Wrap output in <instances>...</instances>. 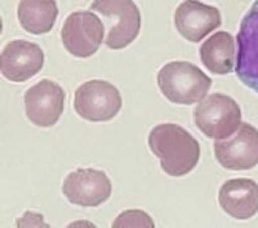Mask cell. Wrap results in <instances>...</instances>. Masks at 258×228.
<instances>
[{
	"label": "cell",
	"instance_id": "cell-7",
	"mask_svg": "<svg viewBox=\"0 0 258 228\" xmlns=\"http://www.w3.org/2000/svg\"><path fill=\"white\" fill-rule=\"evenodd\" d=\"M214 157L226 170L245 171L258 165V130L243 122L231 136L217 140L213 145Z\"/></svg>",
	"mask_w": 258,
	"mask_h": 228
},
{
	"label": "cell",
	"instance_id": "cell-3",
	"mask_svg": "<svg viewBox=\"0 0 258 228\" xmlns=\"http://www.w3.org/2000/svg\"><path fill=\"white\" fill-rule=\"evenodd\" d=\"M198 130L209 139H227L241 124V109L230 96L214 92L206 96L194 110Z\"/></svg>",
	"mask_w": 258,
	"mask_h": 228
},
{
	"label": "cell",
	"instance_id": "cell-16",
	"mask_svg": "<svg viewBox=\"0 0 258 228\" xmlns=\"http://www.w3.org/2000/svg\"><path fill=\"white\" fill-rule=\"evenodd\" d=\"M155 225L151 216L144 210H126L117 216L112 223L114 228H124V227H144V228H153Z\"/></svg>",
	"mask_w": 258,
	"mask_h": 228
},
{
	"label": "cell",
	"instance_id": "cell-17",
	"mask_svg": "<svg viewBox=\"0 0 258 228\" xmlns=\"http://www.w3.org/2000/svg\"><path fill=\"white\" fill-rule=\"evenodd\" d=\"M16 225L18 228L22 227H49L48 223L44 222V216L39 213H34V211H26L24 215L21 216L20 219L16 222Z\"/></svg>",
	"mask_w": 258,
	"mask_h": 228
},
{
	"label": "cell",
	"instance_id": "cell-8",
	"mask_svg": "<svg viewBox=\"0 0 258 228\" xmlns=\"http://www.w3.org/2000/svg\"><path fill=\"white\" fill-rule=\"evenodd\" d=\"M64 98L66 94L58 83L50 79L40 80L25 92L26 117L38 127H53L63 113Z\"/></svg>",
	"mask_w": 258,
	"mask_h": 228
},
{
	"label": "cell",
	"instance_id": "cell-9",
	"mask_svg": "<svg viewBox=\"0 0 258 228\" xmlns=\"http://www.w3.org/2000/svg\"><path fill=\"white\" fill-rule=\"evenodd\" d=\"M62 192L71 204L96 207L111 197L112 184L101 170L78 169L64 178Z\"/></svg>",
	"mask_w": 258,
	"mask_h": 228
},
{
	"label": "cell",
	"instance_id": "cell-10",
	"mask_svg": "<svg viewBox=\"0 0 258 228\" xmlns=\"http://www.w3.org/2000/svg\"><path fill=\"white\" fill-rule=\"evenodd\" d=\"M236 44L235 73L244 86L258 94V0L241 21Z\"/></svg>",
	"mask_w": 258,
	"mask_h": 228
},
{
	"label": "cell",
	"instance_id": "cell-5",
	"mask_svg": "<svg viewBox=\"0 0 258 228\" xmlns=\"http://www.w3.org/2000/svg\"><path fill=\"white\" fill-rule=\"evenodd\" d=\"M74 110L80 118L89 122H107L114 119L123 107L120 91L110 82L88 80L74 94Z\"/></svg>",
	"mask_w": 258,
	"mask_h": 228
},
{
	"label": "cell",
	"instance_id": "cell-1",
	"mask_svg": "<svg viewBox=\"0 0 258 228\" xmlns=\"http://www.w3.org/2000/svg\"><path fill=\"white\" fill-rule=\"evenodd\" d=\"M147 143L161 170L173 178L190 174L200 158L198 140L179 124L161 123L150 131Z\"/></svg>",
	"mask_w": 258,
	"mask_h": 228
},
{
	"label": "cell",
	"instance_id": "cell-12",
	"mask_svg": "<svg viewBox=\"0 0 258 228\" xmlns=\"http://www.w3.org/2000/svg\"><path fill=\"white\" fill-rule=\"evenodd\" d=\"M222 18L217 7L199 0H185L174 12V25L179 34L191 43H199L221 26Z\"/></svg>",
	"mask_w": 258,
	"mask_h": 228
},
{
	"label": "cell",
	"instance_id": "cell-6",
	"mask_svg": "<svg viewBox=\"0 0 258 228\" xmlns=\"http://www.w3.org/2000/svg\"><path fill=\"white\" fill-rule=\"evenodd\" d=\"M105 38V25L91 11H77L68 16L61 30L63 47L69 54L87 59L96 54Z\"/></svg>",
	"mask_w": 258,
	"mask_h": 228
},
{
	"label": "cell",
	"instance_id": "cell-18",
	"mask_svg": "<svg viewBox=\"0 0 258 228\" xmlns=\"http://www.w3.org/2000/svg\"><path fill=\"white\" fill-rule=\"evenodd\" d=\"M82 224H85V225H93V224H91V223H88V222H77V223H71L70 225H82Z\"/></svg>",
	"mask_w": 258,
	"mask_h": 228
},
{
	"label": "cell",
	"instance_id": "cell-4",
	"mask_svg": "<svg viewBox=\"0 0 258 228\" xmlns=\"http://www.w3.org/2000/svg\"><path fill=\"white\" fill-rule=\"evenodd\" d=\"M91 9L107 21L105 44L111 50L128 47L140 34L141 12L133 0H93Z\"/></svg>",
	"mask_w": 258,
	"mask_h": 228
},
{
	"label": "cell",
	"instance_id": "cell-15",
	"mask_svg": "<svg viewBox=\"0 0 258 228\" xmlns=\"http://www.w3.org/2000/svg\"><path fill=\"white\" fill-rule=\"evenodd\" d=\"M17 17L25 31L32 35L49 33L58 17L56 0H21Z\"/></svg>",
	"mask_w": 258,
	"mask_h": 228
},
{
	"label": "cell",
	"instance_id": "cell-2",
	"mask_svg": "<svg viewBox=\"0 0 258 228\" xmlns=\"http://www.w3.org/2000/svg\"><path fill=\"white\" fill-rule=\"evenodd\" d=\"M158 86L161 94L174 104L191 105L206 98L212 79L188 61H172L159 70Z\"/></svg>",
	"mask_w": 258,
	"mask_h": 228
},
{
	"label": "cell",
	"instance_id": "cell-13",
	"mask_svg": "<svg viewBox=\"0 0 258 228\" xmlns=\"http://www.w3.org/2000/svg\"><path fill=\"white\" fill-rule=\"evenodd\" d=\"M218 204L236 220H248L258 213V183L252 179H230L218 191Z\"/></svg>",
	"mask_w": 258,
	"mask_h": 228
},
{
	"label": "cell",
	"instance_id": "cell-14",
	"mask_svg": "<svg viewBox=\"0 0 258 228\" xmlns=\"http://www.w3.org/2000/svg\"><path fill=\"white\" fill-rule=\"evenodd\" d=\"M203 65L211 73L226 75L231 73L235 64V40L227 31H218L207 39L199 50Z\"/></svg>",
	"mask_w": 258,
	"mask_h": 228
},
{
	"label": "cell",
	"instance_id": "cell-11",
	"mask_svg": "<svg viewBox=\"0 0 258 228\" xmlns=\"http://www.w3.org/2000/svg\"><path fill=\"white\" fill-rule=\"evenodd\" d=\"M44 52L35 43L12 40L0 55V70L11 82L22 83L35 77L44 66Z\"/></svg>",
	"mask_w": 258,
	"mask_h": 228
}]
</instances>
